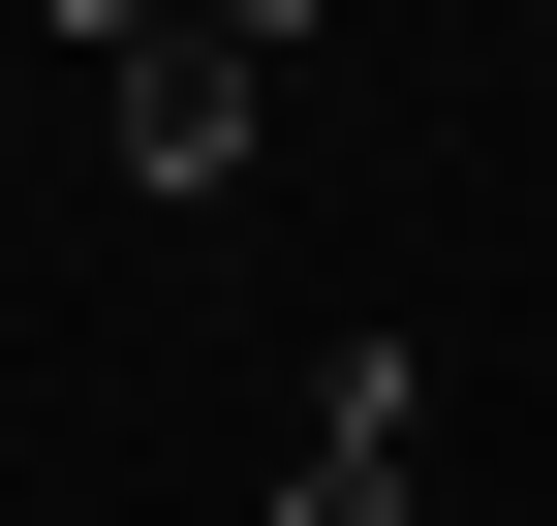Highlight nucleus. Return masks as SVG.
I'll list each match as a JSON object with an SVG mask.
<instances>
[{
	"instance_id": "2",
	"label": "nucleus",
	"mask_w": 557,
	"mask_h": 526,
	"mask_svg": "<svg viewBox=\"0 0 557 526\" xmlns=\"http://www.w3.org/2000/svg\"><path fill=\"white\" fill-rule=\"evenodd\" d=\"M248 526H434V341H341L310 372V434H278V496Z\"/></svg>"
},
{
	"instance_id": "1",
	"label": "nucleus",
	"mask_w": 557,
	"mask_h": 526,
	"mask_svg": "<svg viewBox=\"0 0 557 526\" xmlns=\"http://www.w3.org/2000/svg\"><path fill=\"white\" fill-rule=\"evenodd\" d=\"M94 93H124V186H248V124H278V0H218V32H94Z\"/></svg>"
}]
</instances>
